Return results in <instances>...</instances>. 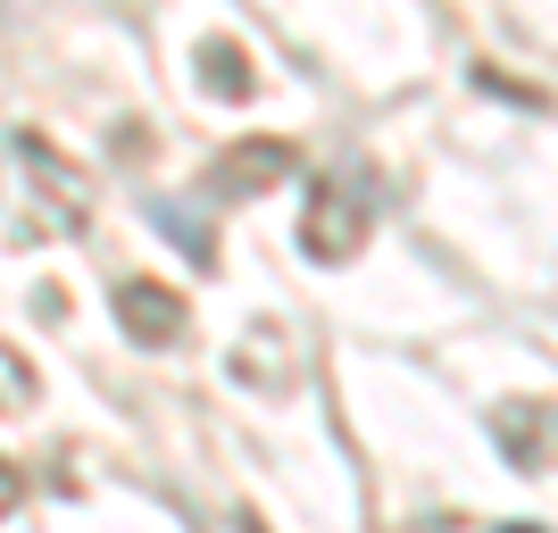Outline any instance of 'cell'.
<instances>
[{
  "label": "cell",
  "mask_w": 558,
  "mask_h": 533,
  "mask_svg": "<svg viewBox=\"0 0 558 533\" xmlns=\"http://www.w3.org/2000/svg\"><path fill=\"white\" fill-rule=\"evenodd\" d=\"M301 251L326 258V267H342V258L367 251V192H359V184H317V192H308Z\"/></svg>",
  "instance_id": "1"
},
{
  "label": "cell",
  "mask_w": 558,
  "mask_h": 533,
  "mask_svg": "<svg viewBox=\"0 0 558 533\" xmlns=\"http://www.w3.org/2000/svg\"><path fill=\"white\" fill-rule=\"evenodd\" d=\"M117 325H125L142 350H167L184 334V292H167V283H150V276H125L117 283Z\"/></svg>",
  "instance_id": "2"
},
{
  "label": "cell",
  "mask_w": 558,
  "mask_h": 533,
  "mask_svg": "<svg viewBox=\"0 0 558 533\" xmlns=\"http://www.w3.org/2000/svg\"><path fill=\"white\" fill-rule=\"evenodd\" d=\"M292 175V142H233L226 159L209 167V192L217 201H251V192L283 184Z\"/></svg>",
  "instance_id": "3"
},
{
  "label": "cell",
  "mask_w": 558,
  "mask_h": 533,
  "mask_svg": "<svg viewBox=\"0 0 558 533\" xmlns=\"http://www.w3.org/2000/svg\"><path fill=\"white\" fill-rule=\"evenodd\" d=\"M17 159L34 167V184H43V201H50L59 226H84V217H93V184H84V167H68L43 134H17Z\"/></svg>",
  "instance_id": "4"
},
{
  "label": "cell",
  "mask_w": 558,
  "mask_h": 533,
  "mask_svg": "<svg viewBox=\"0 0 558 533\" xmlns=\"http://www.w3.org/2000/svg\"><path fill=\"white\" fill-rule=\"evenodd\" d=\"M192 68H201V84H209L217 100H251V93H258V75H251V59H242V43H226V34H209Z\"/></svg>",
  "instance_id": "5"
},
{
  "label": "cell",
  "mask_w": 558,
  "mask_h": 533,
  "mask_svg": "<svg viewBox=\"0 0 558 533\" xmlns=\"http://www.w3.org/2000/svg\"><path fill=\"white\" fill-rule=\"evenodd\" d=\"M500 441H509V459L517 467H542L550 459V441H558V409H500Z\"/></svg>",
  "instance_id": "6"
},
{
  "label": "cell",
  "mask_w": 558,
  "mask_h": 533,
  "mask_svg": "<svg viewBox=\"0 0 558 533\" xmlns=\"http://www.w3.org/2000/svg\"><path fill=\"white\" fill-rule=\"evenodd\" d=\"M25 400H34V367L17 342H0V409H25Z\"/></svg>",
  "instance_id": "7"
},
{
  "label": "cell",
  "mask_w": 558,
  "mask_h": 533,
  "mask_svg": "<svg viewBox=\"0 0 558 533\" xmlns=\"http://www.w3.org/2000/svg\"><path fill=\"white\" fill-rule=\"evenodd\" d=\"M159 226H167V233H175V242L192 251V267H209V251H217V242H209V226H201V217H184V209H159Z\"/></svg>",
  "instance_id": "8"
},
{
  "label": "cell",
  "mask_w": 558,
  "mask_h": 533,
  "mask_svg": "<svg viewBox=\"0 0 558 533\" xmlns=\"http://www.w3.org/2000/svg\"><path fill=\"white\" fill-rule=\"evenodd\" d=\"M25 500V475H17V459H0V517Z\"/></svg>",
  "instance_id": "9"
}]
</instances>
